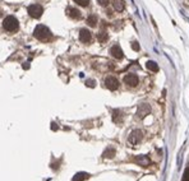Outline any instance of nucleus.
I'll return each mask as SVG.
<instances>
[{
	"label": "nucleus",
	"instance_id": "obj_11",
	"mask_svg": "<svg viewBox=\"0 0 189 181\" xmlns=\"http://www.w3.org/2000/svg\"><path fill=\"white\" fill-rule=\"evenodd\" d=\"M115 154H116V150H115V148L107 147V148L104 150V153H102V157H104V158H113Z\"/></svg>",
	"mask_w": 189,
	"mask_h": 181
},
{
	"label": "nucleus",
	"instance_id": "obj_6",
	"mask_svg": "<svg viewBox=\"0 0 189 181\" xmlns=\"http://www.w3.org/2000/svg\"><path fill=\"white\" fill-rule=\"evenodd\" d=\"M105 85L110 90H115L119 88V80L115 78V77H107L105 79Z\"/></svg>",
	"mask_w": 189,
	"mask_h": 181
},
{
	"label": "nucleus",
	"instance_id": "obj_4",
	"mask_svg": "<svg viewBox=\"0 0 189 181\" xmlns=\"http://www.w3.org/2000/svg\"><path fill=\"white\" fill-rule=\"evenodd\" d=\"M44 13V8L38 4H33V5L28 7V14L32 17V18H40Z\"/></svg>",
	"mask_w": 189,
	"mask_h": 181
},
{
	"label": "nucleus",
	"instance_id": "obj_1",
	"mask_svg": "<svg viewBox=\"0 0 189 181\" xmlns=\"http://www.w3.org/2000/svg\"><path fill=\"white\" fill-rule=\"evenodd\" d=\"M33 36H35L37 40H40V41H47L51 37V32H50V29L47 28L46 26L38 24L37 27L35 28V31H33Z\"/></svg>",
	"mask_w": 189,
	"mask_h": 181
},
{
	"label": "nucleus",
	"instance_id": "obj_20",
	"mask_svg": "<svg viewBox=\"0 0 189 181\" xmlns=\"http://www.w3.org/2000/svg\"><path fill=\"white\" fill-rule=\"evenodd\" d=\"M182 181H189V167H187L185 171H184L183 177H182Z\"/></svg>",
	"mask_w": 189,
	"mask_h": 181
},
{
	"label": "nucleus",
	"instance_id": "obj_19",
	"mask_svg": "<svg viewBox=\"0 0 189 181\" xmlns=\"http://www.w3.org/2000/svg\"><path fill=\"white\" fill-rule=\"evenodd\" d=\"M74 1L81 7H88L89 4V0H74Z\"/></svg>",
	"mask_w": 189,
	"mask_h": 181
},
{
	"label": "nucleus",
	"instance_id": "obj_7",
	"mask_svg": "<svg viewBox=\"0 0 189 181\" xmlns=\"http://www.w3.org/2000/svg\"><path fill=\"white\" fill-rule=\"evenodd\" d=\"M124 83H125L127 85H129V87H136L137 84L139 83V80H138V77H137L136 74H128L124 77Z\"/></svg>",
	"mask_w": 189,
	"mask_h": 181
},
{
	"label": "nucleus",
	"instance_id": "obj_16",
	"mask_svg": "<svg viewBox=\"0 0 189 181\" xmlns=\"http://www.w3.org/2000/svg\"><path fill=\"white\" fill-rule=\"evenodd\" d=\"M146 66H147V69H148V70H151V72H158V65L155 61H152V60L147 61Z\"/></svg>",
	"mask_w": 189,
	"mask_h": 181
},
{
	"label": "nucleus",
	"instance_id": "obj_9",
	"mask_svg": "<svg viewBox=\"0 0 189 181\" xmlns=\"http://www.w3.org/2000/svg\"><path fill=\"white\" fill-rule=\"evenodd\" d=\"M134 161L138 163V165L143 166V167H147V166L151 165V159L148 158V156H146V154H142V156L136 157V158H134Z\"/></svg>",
	"mask_w": 189,
	"mask_h": 181
},
{
	"label": "nucleus",
	"instance_id": "obj_3",
	"mask_svg": "<svg viewBox=\"0 0 189 181\" xmlns=\"http://www.w3.org/2000/svg\"><path fill=\"white\" fill-rule=\"evenodd\" d=\"M142 138H143V133L138 129H136V130H133L129 136H128V142H129V144L132 145H137L142 140Z\"/></svg>",
	"mask_w": 189,
	"mask_h": 181
},
{
	"label": "nucleus",
	"instance_id": "obj_15",
	"mask_svg": "<svg viewBox=\"0 0 189 181\" xmlns=\"http://www.w3.org/2000/svg\"><path fill=\"white\" fill-rule=\"evenodd\" d=\"M122 118H123V115H122V112H120V111H118V110H115L114 111V114H113V120L116 124H122Z\"/></svg>",
	"mask_w": 189,
	"mask_h": 181
},
{
	"label": "nucleus",
	"instance_id": "obj_21",
	"mask_svg": "<svg viewBox=\"0 0 189 181\" xmlns=\"http://www.w3.org/2000/svg\"><path fill=\"white\" fill-rule=\"evenodd\" d=\"M86 85H87V87H94V85H96V83H94V80L93 79H88V80H86Z\"/></svg>",
	"mask_w": 189,
	"mask_h": 181
},
{
	"label": "nucleus",
	"instance_id": "obj_23",
	"mask_svg": "<svg viewBox=\"0 0 189 181\" xmlns=\"http://www.w3.org/2000/svg\"><path fill=\"white\" fill-rule=\"evenodd\" d=\"M132 47H133L134 50H139V45L137 44V42H133V44H132Z\"/></svg>",
	"mask_w": 189,
	"mask_h": 181
},
{
	"label": "nucleus",
	"instance_id": "obj_18",
	"mask_svg": "<svg viewBox=\"0 0 189 181\" xmlns=\"http://www.w3.org/2000/svg\"><path fill=\"white\" fill-rule=\"evenodd\" d=\"M97 38H98V41H100V42H105V41H107V33L105 31H101L100 33L97 34Z\"/></svg>",
	"mask_w": 189,
	"mask_h": 181
},
{
	"label": "nucleus",
	"instance_id": "obj_2",
	"mask_svg": "<svg viewBox=\"0 0 189 181\" xmlns=\"http://www.w3.org/2000/svg\"><path fill=\"white\" fill-rule=\"evenodd\" d=\"M3 27H4V29H7V31L13 32V31H15V29H18L19 22H18V19H17L15 17L9 15V17H7V18L4 19Z\"/></svg>",
	"mask_w": 189,
	"mask_h": 181
},
{
	"label": "nucleus",
	"instance_id": "obj_22",
	"mask_svg": "<svg viewBox=\"0 0 189 181\" xmlns=\"http://www.w3.org/2000/svg\"><path fill=\"white\" fill-rule=\"evenodd\" d=\"M97 3L100 4V5H102V7H106L107 4H109V0H97Z\"/></svg>",
	"mask_w": 189,
	"mask_h": 181
},
{
	"label": "nucleus",
	"instance_id": "obj_13",
	"mask_svg": "<svg viewBox=\"0 0 189 181\" xmlns=\"http://www.w3.org/2000/svg\"><path fill=\"white\" fill-rule=\"evenodd\" d=\"M68 15L73 19H79L81 18V12L78 9H75V8H69V9H68Z\"/></svg>",
	"mask_w": 189,
	"mask_h": 181
},
{
	"label": "nucleus",
	"instance_id": "obj_24",
	"mask_svg": "<svg viewBox=\"0 0 189 181\" xmlns=\"http://www.w3.org/2000/svg\"><path fill=\"white\" fill-rule=\"evenodd\" d=\"M51 129H53V130H58V125L55 123H51Z\"/></svg>",
	"mask_w": 189,
	"mask_h": 181
},
{
	"label": "nucleus",
	"instance_id": "obj_17",
	"mask_svg": "<svg viewBox=\"0 0 189 181\" xmlns=\"http://www.w3.org/2000/svg\"><path fill=\"white\" fill-rule=\"evenodd\" d=\"M87 24L89 27H96L97 26V17L96 15H89L87 18Z\"/></svg>",
	"mask_w": 189,
	"mask_h": 181
},
{
	"label": "nucleus",
	"instance_id": "obj_12",
	"mask_svg": "<svg viewBox=\"0 0 189 181\" xmlns=\"http://www.w3.org/2000/svg\"><path fill=\"white\" fill-rule=\"evenodd\" d=\"M88 177H89V175L87 174V172H78V174H75L74 176H73L72 181H84Z\"/></svg>",
	"mask_w": 189,
	"mask_h": 181
},
{
	"label": "nucleus",
	"instance_id": "obj_10",
	"mask_svg": "<svg viewBox=\"0 0 189 181\" xmlns=\"http://www.w3.org/2000/svg\"><path fill=\"white\" fill-rule=\"evenodd\" d=\"M110 54L113 55L115 59H123V56H124L123 50L120 49V46H118V45H115V46L111 47V49H110Z\"/></svg>",
	"mask_w": 189,
	"mask_h": 181
},
{
	"label": "nucleus",
	"instance_id": "obj_8",
	"mask_svg": "<svg viewBox=\"0 0 189 181\" xmlns=\"http://www.w3.org/2000/svg\"><path fill=\"white\" fill-rule=\"evenodd\" d=\"M91 38H92V36H91V32H89L88 29H86V28L81 29V32H79L81 42H83V44H88V42L91 41Z\"/></svg>",
	"mask_w": 189,
	"mask_h": 181
},
{
	"label": "nucleus",
	"instance_id": "obj_14",
	"mask_svg": "<svg viewBox=\"0 0 189 181\" xmlns=\"http://www.w3.org/2000/svg\"><path fill=\"white\" fill-rule=\"evenodd\" d=\"M113 5H114V9L118 10V12H122L124 9V1L123 0H113Z\"/></svg>",
	"mask_w": 189,
	"mask_h": 181
},
{
	"label": "nucleus",
	"instance_id": "obj_5",
	"mask_svg": "<svg viewBox=\"0 0 189 181\" xmlns=\"http://www.w3.org/2000/svg\"><path fill=\"white\" fill-rule=\"evenodd\" d=\"M149 112H151V107H149L148 103H141L137 109V116L138 119H144Z\"/></svg>",
	"mask_w": 189,
	"mask_h": 181
},
{
	"label": "nucleus",
	"instance_id": "obj_25",
	"mask_svg": "<svg viewBox=\"0 0 189 181\" xmlns=\"http://www.w3.org/2000/svg\"><path fill=\"white\" fill-rule=\"evenodd\" d=\"M29 68V64H23V69H28Z\"/></svg>",
	"mask_w": 189,
	"mask_h": 181
}]
</instances>
